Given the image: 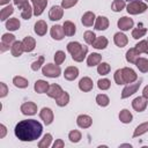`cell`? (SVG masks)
<instances>
[{
  "mask_svg": "<svg viewBox=\"0 0 148 148\" xmlns=\"http://www.w3.org/2000/svg\"><path fill=\"white\" fill-rule=\"evenodd\" d=\"M43 126L35 119L22 120L15 126V135L21 141H34L42 134Z\"/></svg>",
  "mask_w": 148,
  "mask_h": 148,
  "instance_id": "6da1fadb",
  "label": "cell"
},
{
  "mask_svg": "<svg viewBox=\"0 0 148 148\" xmlns=\"http://www.w3.org/2000/svg\"><path fill=\"white\" fill-rule=\"evenodd\" d=\"M67 51L72 54V59L74 61H82L88 52V47L86 45H81L77 42H71L67 44Z\"/></svg>",
  "mask_w": 148,
  "mask_h": 148,
  "instance_id": "7a4b0ae2",
  "label": "cell"
},
{
  "mask_svg": "<svg viewBox=\"0 0 148 148\" xmlns=\"http://www.w3.org/2000/svg\"><path fill=\"white\" fill-rule=\"evenodd\" d=\"M14 3L21 9V16L24 20H28L32 15V9L28 0H14Z\"/></svg>",
  "mask_w": 148,
  "mask_h": 148,
  "instance_id": "3957f363",
  "label": "cell"
},
{
  "mask_svg": "<svg viewBox=\"0 0 148 148\" xmlns=\"http://www.w3.org/2000/svg\"><path fill=\"white\" fill-rule=\"evenodd\" d=\"M146 9H147V5L142 1H131L127 5V12L133 15L141 14V13L146 12Z\"/></svg>",
  "mask_w": 148,
  "mask_h": 148,
  "instance_id": "277c9868",
  "label": "cell"
},
{
  "mask_svg": "<svg viewBox=\"0 0 148 148\" xmlns=\"http://www.w3.org/2000/svg\"><path fill=\"white\" fill-rule=\"evenodd\" d=\"M42 73H43V75L49 76V77H58L61 73V69L57 64L56 65L47 64V65H44V67L42 69Z\"/></svg>",
  "mask_w": 148,
  "mask_h": 148,
  "instance_id": "5b68a950",
  "label": "cell"
},
{
  "mask_svg": "<svg viewBox=\"0 0 148 148\" xmlns=\"http://www.w3.org/2000/svg\"><path fill=\"white\" fill-rule=\"evenodd\" d=\"M15 42V36L12 34H3L1 37V44H0V51L5 52L7 50H9L10 44H13Z\"/></svg>",
  "mask_w": 148,
  "mask_h": 148,
  "instance_id": "8992f818",
  "label": "cell"
},
{
  "mask_svg": "<svg viewBox=\"0 0 148 148\" xmlns=\"http://www.w3.org/2000/svg\"><path fill=\"white\" fill-rule=\"evenodd\" d=\"M141 82H142V80L140 79L136 83H130L128 86H126V87L123 89V91H121V98H127V97H130L131 95H133L134 92H136V90L139 89Z\"/></svg>",
  "mask_w": 148,
  "mask_h": 148,
  "instance_id": "52a82bcc",
  "label": "cell"
},
{
  "mask_svg": "<svg viewBox=\"0 0 148 148\" xmlns=\"http://www.w3.org/2000/svg\"><path fill=\"white\" fill-rule=\"evenodd\" d=\"M121 73H123V77H124L125 83H133V82L138 79L136 73H135L132 68L125 67V68H123V69H121Z\"/></svg>",
  "mask_w": 148,
  "mask_h": 148,
  "instance_id": "ba28073f",
  "label": "cell"
},
{
  "mask_svg": "<svg viewBox=\"0 0 148 148\" xmlns=\"http://www.w3.org/2000/svg\"><path fill=\"white\" fill-rule=\"evenodd\" d=\"M21 112L25 116H32L37 112V105L34 102H25L21 105Z\"/></svg>",
  "mask_w": 148,
  "mask_h": 148,
  "instance_id": "9c48e42d",
  "label": "cell"
},
{
  "mask_svg": "<svg viewBox=\"0 0 148 148\" xmlns=\"http://www.w3.org/2000/svg\"><path fill=\"white\" fill-rule=\"evenodd\" d=\"M30 1L34 5V14L36 16H39L44 12V9L47 5V0H30Z\"/></svg>",
  "mask_w": 148,
  "mask_h": 148,
  "instance_id": "30bf717a",
  "label": "cell"
},
{
  "mask_svg": "<svg viewBox=\"0 0 148 148\" xmlns=\"http://www.w3.org/2000/svg\"><path fill=\"white\" fill-rule=\"evenodd\" d=\"M133 24H134L133 20L127 17V16H123L118 20V28L120 30H124V31L130 30L131 28H133Z\"/></svg>",
  "mask_w": 148,
  "mask_h": 148,
  "instance_id": "8fae6325",
  "label": "cell"
},
{
  "mask_svg": "<svg viewBox=\"0 0 148 148\" xmlns=\"http://www.w3.org/2000/svg\"><path fill=\"white\" fill-rule=\"evenodd\" d=\"M39 117L44 120L45 125H50L53 121V112L49 108H43L39 112Z\"/></svg>",
  "mask_w": 148,
  "mask_h": 148,
  "instance_id": "7c38bea8",
  "label": "cell"
},
{
  "mask_svg": "<svg viewBox=\"0 0 148 148\" xmlns=\"http://www.w3.org/2000/svg\"><path fill=\"white\" fill-rule=\"evenodd\" d=\"M62 14H64V10H62V7H59V6H53L51 9H50V13H49V17L51 21H58L62 17Z\"/></svg>",
  "mask_w": 148,
  "mask_h": 148,
  "instance_id": "4fadbf2b",
  "label": "cell"
},
{
  "mask_svg": "<svg viewBox=\"0 0 148 148\" xmlns=\"http://www.w3.org/2000/svg\"><path fill=\"white\" fill-rule=\"evenodd\" d=\"M132 106H133V109H134L135 111L141 112V111H143V110L146 109V106H147V101H146L145 97H136V98L133 99Z\"/></svg>",
  "mask_w": 148,
  "mask_h": 148,
  "instance_id": "5bb4252c",
  "label": "cell"
},
{
  "mask_svg": "<svg viewBox=\"0 0 148 148\" xmlns=\"http://www.w3.org/2000/svg\"><path fill=\"white\" fill-rule=\"evenodd\" d=\"M76 124H77L81 128H88V127L91 126L92 119H91L89 116H87V114H80V116L77 117V119H76Z\"/></svg>",
  "mask_w": 148,
  "mask_h": 148,
  "instance_id": "9a60e30c",
  "label": "cell"
},
{
  "mask_svg": "<svg viewBox=\"0 0 148 148\" xmlns=\"http://www.w3.org/2000/svg\"><path fill=\"white\" fill-rule=\"evenodd\" d=\"M51 36H52V38L56 39V40L62 39L64 36H65L64 28H62L61 25H58V24H57V25H53V27L51 28Z\"/></svg>",
  "mask_w": 148,
  "mask_h": 148,
  "instance_id": "2e32d148",
  "label": "cell"
},
{
  "mask_svg": "<svg viewBox=\"0 0 148 148\" xmlns=\"http://www.w3.org/2000/svg\"><path fill=\"white\" fill-rule=\"evenodd\" d=\"M77 75H79V69H77L76 67H74V66H69V67H67V68L65 69V73H64L65 79L68 80V81H73V80H75V79L77 77Z\"/></svg>",
  "mask_w": 148,
  "mask_h": 148,
  "instance_id": "e0dca14e",
  "label": "cell"
},
{
  "mask_svg": "<svg viewBox=\"0 0 148 148\" xmlns=\"http://www.w3.org/2000/svg\"><path fill=\"white\" fill-rule=\"evenodd\" d=\"M92 81H91V79L90 77H87V76H84V77H82L81 80H80V82H79V88H80V90H82V91H90L91 89H92Z\"/></svg>",
  "mask_w": 148,
  "mask_h": 148,
  "instance_id": "ac0fdd59",
  "label": "cell"
},
{
  "mask_svg": "<svg viewBox=\"0 0 148 148\" xmlns=\"http://www.w3.org/2000/svg\"><path fill=\"white\" fill-rule=\"evenodd\" d=\"M64 90L61 89V87L59 86V84H56V83H53V84H51L50 87H49V89H47V91H46V94H47V96L49 97H52V98H57L61 92H62Z\"/></svg>",
  "mask_w": 148,
  "mask_h": 148,
  "instance_id": "d6986e66",
  "label": "cell"
},
{
  "mask_svg": "<svg viewBox=\"0 0 148 148\" xmlns=\"http://www.w3.org/2000/svg\"><path fill=\"white\" fill-rule=\"evenodd\" d=\"M47 31V24L45 21L43 20H39L35 23V32L38 35V36H44Z\"/></svg>",
  "mask_w": 148,
  "mask_h": 148,
  "instance_id": "ffe728a7",
  "label": "cell"
},
{
  "mask_svg": "<svg viewBox=\"0 0 148 148\" xmlns=\"http://www.w3.org/2000/svg\"><path fill=\"white\" fill-rule=\"evenodd\" d=\"M113 40H114V44H116L117 46H119V47H124V46H126L127 43H128V39H127L126 35H124V34H121V32L114 34Z\"/></svg>",
  "mask_w": 148,
  "mask_h": 148,
  "instance_id": "44dd1931",
  "label": "cell"
},
{
  "mask_svg": "<svg viewBox=\"0 0 148 148\" xmlns=\"http://www.w3.org/2000/svg\"><path fill=\"white\" fill-rule=\"evenodd\" d=\"M10 52L14 57H20L23 52H24V47H23V44L22 42H14L10 46Z\"/></svg>",
  "mask_w": 148,
  "mask_h": 148,
  "instance_id": "7402d4cb",
  "label": "cell"
},
{
  "mask_svg": "<svg viewBox=\"0 0 148 148\" xmlns=\"http://www.w3.org/2000/svg\"><path fill=\"white\" fill-rule=\"evenodd\" d=\"M22 44H23V47H24L25 52H31L35 49V46H36V40L31 36H27L22 40Z\"/></svg>",
  "mask_w": 148,
  "mask_h": 148,
  "instance_id": "603a6c76",
  "label": "cell"
},
{
  "mask_svg": "<svg viewBox=\"0 0 148 148\" xmlns=\"http://www.w3.org/2000/svg\"><path fill=\"white\" fill-rule=\"evenodd\" d=\"M140 54H141V53H140L135 47H132V49H130V50L126 52V60H127L128 62L135 64V61L140 58V57H139Z\"/></svg>",
  "mask_w": 148,
  "mask_h": 148,
  "instance_id": "cb8c5ba5",
  "label": "cell"
},
{
  "mask_svg": "<svg viewBox=\"0 0 148 148\" xmlns=\"http://www.w3.org/2000/svg\"><path fill=\"white\" fill-rule=\"evenodd\" d=\"M95 18H96V17H95V14H94L92 12H87V13L83 14V16H82V18H81V22H82V24L86 25V27H91V25L94 24Z\"/></svg>",
  "mask_w": 148,
  "mask_h": 148,
  "instance_id": "d4e9b609",
  "label": "cell"
},
{
  "mask_svg": "<svg viewBox=\"0 0 148 148\" xmlns=\"http://www.w3.org/2000/svg\"><path fill=\"white\" fill-rule=\"evenodd\" d=\"M109 27V20L105 16H98L95 22V29L96 30H105Z\"/></svg>",
  "mask_w": 148,
  "mask_h": 148,
  "instance_id": "484cf974",
  "label": "cell"
},
{
  "mask_svg": "<svg viewBox=\"0 0 148 148\" xmlns=\"http://www.w3.org/2000/svg\"><path fill=\"white\" fill-rule=\"evenodd\" d=\"M49 87H50L49 82H46V81H44V80H38V81H36L34 88H35L36 92H38V94H43V92H46V91H47Z\"/></svg>",
  "mask_w": 148,
  "mask_h": 148,
  "instance_id": "4316f807",
  "label": "cell"
},
{
  "mask_svg": "<svg viewBox=\"0 0 148 148\" xmlns=\"http://www.w3.org/2000/svg\"><path fill=\"white\" fill-rule=\"evenodd\" d=\"M62 28H64L65 35H67V36H73V35L75 34V31H76L75 24H74L73 22H71V21H65Z\"/></svg>",
  "mask_w": 148,
  "mask_h": 148,
  "instance_id": "83f0119b",
  "label": "cell"
},
{
  "mask_svg": "<svg viewBox=\"0 0 148 148\" xmlns=\"http://www.w3.org/2000/svg\"><path fill=\"white\" fill-rule=\"evenodd\" d=\"M101 60H102V56L101 54H98V53H91L87 58V64H88V66L92 67V66L98 65L101 62Z\"/></svg>",
  "mask_w": 148,
  "mask_h": 148,
  "instance_id": "f1b7e54d",
  "label": "cell"
},
{
  "mask_svg": "<svg viewBox=\"0 0 148 148\" xmlns=\"http://www.w3.org/2000/svg\"><path fill=\"white\" fill-rule=\"evenodd\" d=\"M146 32H147V29L142 27V23H139L138 28L133 29V31H132V37L135 38V39H139V38L143 37Z\"/></svg>",
  "mask_w": 148,
  "mask_h": 148,
  "instance_id": "f546056e",
  "label": "cell"
},
{
  "mask_svg": "<svg viewBox=\"0 0 148 148\" xmlns=\"http://www.w3.org/2000/svg\"><path fill=\"white\" fill-rule=\"evenodd\" d=\"M92 46H94L95 49L103 50V49H105V47L108 46V39H106L105 37H103V36L97 37V38L95 39V42L92 43Z\"/></svg>",
  "mask_w": 148,
  "mask_h": 148,
  "instance_id": "4dcf8cb0",
  "label": "cell"
},
{
  "mask_svg": "<svg viewBox=\"0 0 148 148\" xmlns=\"http://www.w3.org/2000/svg\"><path fill=\"white\" fill-rule=\"evenodd\" d=\"M119 119H120L121 123H124V124H128V123L132 121L133 116H132V113H131L128 110L124 109V110H121L120 113H119Z\"/></svg>",
  "mask_w": 148,
  "mask_h": 148,
  "instance_id": "1f68e13d",
  "label": "cell"
},
{
  "mask_svg": "<svg viewBox=\"0 0 148 148\" xmlns=\"http://www.w3.org/2000/svg\"><path fill=\"white\" fill-rule=\"evenodd\" d=\"M135 65L139 68V71H141L142 73H147L148 72V59H146V58H139L135 61Z\"/></svg>",
  "mask_w": 148,
  "mask_h": 148,
  "instance_id": "d6a6232c",
  "label": "cell"
},
{
  "mask_svg": "<svg viewBox=\"0 0 148 148\" xmlns=\"http://www.w3.org/2000/svg\"><path fill=\"white\" fill-rule=\"evenodd\" d=\"M56 102L59 106H65L68 102H69V95L66 92V91H62L57 98H56Z\"/></svg>",
  "mask_w": 148,
  "mask_h": 148,
  "instance_id": "836d02e7",
  "label": "cell"
},
{
  "mask_svg": "<svg viewBox=\"0 0 148 148\" xmlns=\"http://www.w3.org/2000/svg\"><path fill=\"white\" fill-rule=\"evenodd\" d=\"M6 28L10 31H14V30H17L20 28V21L15 17L13 18H9L7 22H6Z\"/></svg>",
  "mask_w": 148,
  "mask_h": 148,
  "instance_id": "e575fe53",
  "label": "cell"
},
{
  "mask_svg": "<svg viewBox=\"0 0 148 148\" xmlns=\"http://www.w3.org/2000/svg\"><path fill=\"white\" fill-rule=\"evenodd\" d=\"M13 83H14L15 87H18V88H27L29 86L28 80H25L22 76H15L13 79Z\"/></svg>",
  "mask_w": 148,
  "mask_h": 148,
  "instance_id": "d590c367",
  "label": "cell"
},
{
  "mask_svg": "<svg viewBox=\"0 0 148 148\" xmlns=\"http://www.w3.org/2000/svg\"><path fill=\"white\" fill-rule=\"evenodd\" d=\"M13 12H14V9H13V6H10V5L7 6V7H5V8H2L1 12H0V20L1 21H5L6 18L9 17V15L13 14Z\"/></svg>",
  "mask_w": 148,
  "mask_h": 148,
  "instance_id": "8d00e7d4",
  "label": "cell"
},
{
  "mask_svg": "<svg viewBox=\"0 0 148 148\" xmlns=\"http://www.w3.org/2000/svg\"><path fill=\"white\" fill-rule=\"evenodd\" d=\"M147 131H148V121L142 123L141 125H139V126L135 128V131H134V133H133V138H136V136H139V135L146 133Z\"/></svg>",
  "mask_w": 148,
  "mask_h": 148,
  "instance_id": "74e56055",
  "label": "cell"
},
{
  "mask_svg": "<svg viewBox=\"0 0 148 148\" xmlns=\"http://www.w3.org/2000/svg\"><path fill=\"white\" fill-rule=\"evenodd\" d=\"M51 141H52V135H51L50 133H47V134H45V135L43 136V139L39 141L38 147H39V148H47V147L51 145Z\"/></svg>",
  "mask_w": 148,
  "mask_h": 148,
  "instance_id": "f35d334b",
  "label": "cell"
},
{
  "mask_svg": "<svg viewBox=\"0 0 148 148\" xmlns=\"http://www.w3.org/2000/svg\"><path fill=\"white\" fill-rule=\"evenodd\" d=\"M125 6H126L125 0H114L112 2L111 8H112L113 12H120V10H123L125 8Z\"/></svg>",
  "mask_w": 148,
  "mask_h": 148,
  "instance_id": "ab89813d",
  "label": "cell"
},
{
  "mask_svg": "<svg viewBox=\"0 0 148 148\" xmlns=\"http://www.w3.org/2000/svg\"><path fill=\"white\" fill-rule=\"evenodd\" d=\"M96 102H97V104L101 105V106H106V105H109L110 99H109V97H108L106 95L101 94V95H97V96H96Z\"/></svg>",
  "mask_w": 148,
  "mask_h": 148,
  "instance_id": "60d3db41",
  "label": "cell"
},
{
  "mask_svg": "<svg viewBox=\"0 0 148 148\" xmlns=\"http://www.w3.org/2000/svg\"><path fill=\"white\" fill-rule=\"evenodd\" d=\"M110 69H111V67H110L109 64H106V62L98 64V67H97L98 74H101V75H106V74L110 72Z\"/></svg>",
  "mask_w": 148,
  "mask_h": 148,
  "instance_id": "b9f144b4",
  "label": "cell"
},
{
  "mask_svg": "<svg viewBox=\"0 0 148 148\" xmlns=\"http://www.w3.org/2000/svg\"><path fill=\"white\" fill-rule=\"evenodd\" d=\"M65 59H66L65 52H62V51H57L56 52V54H54V61H56L57 65H61L65 61Z\"/></svg>",
  "mask_w": 148,
  "mask_h": 148,
  "instance_id": "7bdbcfd3",
  "label": "cell"
},
{
  "mask_svg": "<svg viewBox=\"0 0 148 148\" xmlns=\"http://www.w3.org/2000/svg\"><path fill=\"white\" fill-rule=\"evenodd\" d=\"M110 84H111V82H110V80H108V79H101V80H98V82H97V87H98L101 90H106V89H109V88H110Z\"/></svg>",
  "mask_w": 148,
  "mask_h": 148,
  "instance_id": "ee69618b",
  "label": "cell"
},
{
  "mask_svg": "<svg viewBox=\"0 0 148 148\" xmlns=\"http://www.w3.org/2000/svg\"><path fill=\"white\" fill-rule=\"evenodd\" d=\"M68 138H69V140L72 142H79L81 140V133L79 131H76V130L71 131L69 134H68Z\"/></svg>",
  "mask_w": 148,
  "mask_h": 148,
  "instance_id": "f6af8a7d",
  "label": "cell"
},
{
  "mask_svg": "<svg viewBox=\"0 0 148 148\" xmlns=\"http://www.w3.org/2000/svg\"><path fill=\"white\" fill-rule=\"evenodd\" d=\"M83 38H84V40L88 43V44H91L92 45V43L95 42V39H96V36H95V34L92 32V31H86L84 32V35H83Z\"/></svg>",
  "mask_w": 148,
  "mask_h": 148,
  "instance_id": "bcb514c9",
  "label": "cell"
},
{
  "mask_svg": "<svg viewBox=\"0 0 148 148\" xmlns=\"http://www.w3.org/2000/svg\"><path fill=\"white\" fill-rule=\"evenodd\" d=\"M147 45H148L147 40H141V42H139V43L135 45V49H136L140 53H146V51H147Z\"/></svg>",
  "mask_w": 148,
  "mask_h": 148,
  "instance_id": "7dc6e473",
  "label": "cell"
},
{
  "mask_svg": "<svg viewBox=\"0 0 148 148\" xmlns=\"http://www.w3.org/2000/svg\"><path fill=\"white\" fill-rule=\"evenodd\" d=\"M114 81H116L117 84H125L121 69H117V71H116V73H114Z\"/></svg>",
  "mask_w": 148,
  "mask_h": 148,
  "instance_id": "c3c4849f",
  "label": "cell"
},
{
  "mask_svg": "<svg viewBox=\"0 0 148 148\" xmlns=\"http://www.w3.org/2000/svg\"><path fill=\"white\" fill-rule=\"evenodd\" d=\"M43 62H44V57H39L36 61H34L31 64V69L32 71H38L40 68V66L43 65Z\"/></svg>",
  "mask_w": 148,
  "mask_h": 148,
  "instance_id": "681fc988",
  "label": "cell"
},
{
  "mask_svg": "<svg viewBox=\"0 0 148 148\" xmlns=\"http://www.w3.org/2000/svg\"><path fill=\"white\" fill-rule=\"evenodd\" d=\"M76 2H77V0H62L61 1V7L62 8H71V7H73L74 5H76Z\"/></svg>",
  "mask_w": 148,
  "mask_h": 148,
  "instance_id": "f907efd6",
  "label": "cell"
},
{
  "mask_svg": "<svg viewBox=\"0 0 148 148\" xmlns=\"http://www.w3.org/2000/svg\"><path fill=\"white\" fill-rule=\"evenodd\" d=\"M0 88H1V90H0V97H5V96L7 95V92H8L7 86H6L3 82H1V83H0Z\"/></svg>",
  "mask_w": 148,
  "mask_h": 148,
  "instance_id": "816d5d0a",
  "label": "cell"
},
{
  "mask_svg": "<svg viewBox=\"0 0 148 148\" xmlns=\"http://www.w3.org/2000/svg\"><path fill=\"white\" fill-rule=\"evenodd\" d=\"M64 146H65V143H64V141L60 140V139L56 140V142L53 143V148H62Z\"/></svg>",
  "mask_w": 148,
  "mask_h": 148,
  "instance_id": "f5cc1de1",
  "label": "cell"
},
{
  "mask_svg": "<svg viewBox=\"0 0 148 148\" xmlns=\"http://www.w3.org/2000/svg\"><path fill=\"white\" fill-rule=\"evenodd\" d=\"M0 128H1V133H0V138L2 139V138H5V135H6V132H7V130H6V127H5V125H0Z\"/></svg>",
  "mask_w": 148,
  "mask_h": 148,
  "instance_id": "db71d44e",
  "label": "cell"
},
{
  "mask_svg": "<svg viewBox=\"0 0 148 148\" xmlns=\"http://www.w3.org/2000/svg\"><path fill=\"white\" fill-rule=\"evenodd\" d=\"M142 96H143L146 99H148V86H146V87L143 88V90H142Z\"/></svg>",
  "mask_w": 148,
  "mask_h": 148,
  "instance_id": "11a10c76",
  "label": "cell"
},
{
  "mask_svg": "<svg viewBox=\"0 0 148 148\" xmlns=\"http://www.w3.org/2000/svg\"><path fill=\"white\" fill-rule=\"evenodd\" d=\"M10 0H0V5H6V3H8Z\"/></svg>",
  "mask_w": 148,
  "mask_h": 148,
  "instance_id": "9f6ffc18",
  "label": "cell"
},
{
  "mask_svg": "<svg viewBox=\"0 0 148 148\" xmlns=\"http://www.w3.org/2000/svg\"><path fill=\"white\" fill-rule=\"evenodd\" d=\"M130 1V0H128ZM131 1H140V0H131Z\"/></svg>",
  "mask_w": 148,
  "mask_h": 148,
  "instance_id": "6f0895ef",
  "label": "cell"
},
{
  "mask_svg": "<svg viewBox=\"0 0 148 148\" xmlns=\"http://www.w3.org/2000/svg\"><path fill=\"white\" fill-rule=\"evenodd\" d=\"M146 1H147V2H148V0H146Z\"/></svg>",
  "mask_w": 148,
  "mask_h": 148,
  "instance_id": "680465c9",
  "label": "cell"
},
{
  "mask_svg": "<svg viewBox=\"0 0 148 148\" xmlns=\"http://www.w3.org/2000/svg\"><path fill=\"white\" fill-rule=\"evenodd\" d=\"M147 42H148V40H147Z\"/></svg>",
  "mask_w": 148,
  "mask_h": 148,
  "instance_id": "91938a15",
  "label": "cell"
}]
</instances>
